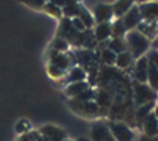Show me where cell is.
<instances>
[{"instance_id":"cell-37","label":"cell","mask_w":158,"mask_h":141,"mask_svg":"<svg viewBox=\"0 0 158 141\" xmlns=\"http://www.w3.org/2000/svg\"><path fill=\"white\" fill-rule=\"evenodd\" d=\"M153 114H154V116H156V118H157V120H158V104H156V107H154Z\"/></svg>"},{"instance_id":"cell-18","label":"cell","mask_w":158,"mask_h":141,"mask_svg":"<svg viewBox=\"0 0 158 141\" xmlns=\"http://www.w3.org/2000/svg\"><path fill=\"white\" fill-rule=\"evenodd\" d=\"M135 58L132 57V54L129 51H125V53H121V54L117 55V61H115V65L121 69H126L132 65Z\"/></svg>"},{"instance_id":"cell-24","label":"cell","mask_w":158,"mask_h":141,"mask_svg":"<svg viewBox=\"0 0 158 141\" xmlns=\"http://www.w3.org/2000/svg\"><path fill=\"white\" fill-rule=\"evenodd\" d=\"M101 60L104 64L107 65H115V61H117V54L114 51H111L110 49L101 51Z\"/></svg>"},{"instance_id":"cell-15","label":"cell","mask_w":158,"mask_h":141,"mask_svg":"<svg viewBox=\"0 0 158 141\" xmlns=\"http://www.w3.org/2000/svg\"><path fill=\"white\" fill-rule=\"evenodd\" d=\"M50 65H53V66H56V68L67 72V68L69 66V60H68L67 55L63 54V53H56L54 51V55L52 57V62H50Z\"/></svg>"},{"instance_id":"cell-2","label":"cell","mask_w":158,"mask_h":141,"mask_svg":"<svg viewBox=\"0 0 158 141\" xmlns=\"http://www.w3.org/2000/svg\"><path fill=\"white\" fill-rule=\"evenodd\" d=\"M133 90H135V103H136L137 107L151 104L157 100V93L146 83L136 82L133 86Z\"/></svg>"},{"instance_id":"cell-23","label":"cell","mask_w":158,"mask_h":141,"mask_svg":"<svg viewBox=\"0 0 158 141\" xmlns=\"http://www.w3.org/2000/svg\"><path fill=\"white\" fill-rule=\"evenodd\" d=\"M79 19H81L82 22L85 24V26H86V29H89V28L93 26V24H94V18H93V15L90 14V11H87L85 7H82L81 10V14H79L78 17Z\"/></svg>"},{"instance_id":"cell-26","label":"cell","mask_w":158,"mask_h":141,"mask_svg":"<svg viewBox=\"0 0 158 141\" xmlns=\"http://www.w3.org/2000/svg\"><path fill=\"white\" fill-rule=\"evenodd\" d=\"M15 131L18 134H27V133H29L31 131V123H29V120H27V119H21V120H18L17 122V125H15Z\"/></svg>"},{"instance_id":"cell-12","label":"cell","mask_w":158,"mask_h":141,"mask_svg":"<svg viewBox=\"0 0 158 141\" xmlns=\"http://www.w3.org/2000/svg\"><path fill=\"white\" fill-rule=\"evenodd\" d=\"M143 130H144V136L148 137H157L158 136V120L151 112L143 122Z\"/></svg>"},{"instance_id":"cell-5","label":"cell","mask_w":158,"mask_h":141,"mask_svg":"<svg viewBox=\"0 0 158 141\" xmlns=\"http://www.w3.org/2000/svg\"><path fill=\"white\" fill-rule=\"evenodd\" d=\"M139 11L143 21L147 22H158V2L142 3L139 6Z\"/></svg>"},{"instance_id":"cell-38","label":"cell","mask_w":158,"mask_h":141,"mask_svg":"<svg viewBox=\"0 0 158 141\" xmlns=\"http://www.w3.org/2000/svg\"><path fill=\"white\" fill-rule=\"evenodd\" d=\"M77 141H92L90 139H87V137H79V139Z\"/></svg>"},{"instance_id":"cell-16","label":"cell","mask_w":158,"mask_h":141,"mask_svg":"<svg viewBox=\"0 0 158 141\" xmlns=\"http://www.w3.org/2000/svg\"><path fill=\"white\" fill-rule=\"evenodd\" d=\"M154 107H156L154 103L146 104V105H142V107H137V111H136V114H135V119H136V122L139 123V125H143L144 119L151 114V111L154 109Z\"/></svg>"},{"instance_id":"cell-34","label":"cell","mask_w":158,"mask_h":141,"mask_svg":"<svg viewBox=\"0 0 158 141\" xmlns=\"http://www.w3.org/2000/svg\"><path fill=\"white\" fill-rule=\"evenodd\" d=\"M29 6H33V7H38V8H42L44 7V3L43 2H28Z\"/></svg>"},{"instance_id":"cell-1","label":"cell","mask_w":158,"mask_h":141,"mask_svg":"<svg viewBox=\"0 0 158 141\" xmlns=\"http://www.w3.org/2000/svg\"><path fill=\"white\" fill-rule=\"evenodd\" d=\"M125 42H126V46H128V51L136 60H139L140 57H144V54L151 47V42L147 38H144L137 29L126 32Z\"/></svg>"},{"instance_id":"cell-19","label":"cell","mask_w":158,"mask_h":141,"mask_svg":"<svg viewBox=\"0 0 158 141\" xmlns=\"http://www.w3.org/2000/svg\"><path fill=\"white\" fill-rule=\"evenodd\" d=\"M108 49L111 50V51H114L117 55L121 54V53L128 51V46H126L125 38H122V39H110Z\"/></svg>"},{"instance_id":"cell-28","label":"cell","mask_w":158,"mask_h":141,"mask_svg":"<svg viewBox=\"0 0 158 141\" xmlns=\"http://www.w3.org/2000/svg\"><path fill=\"white\" fill-rule=\"evenodd\" d=\"M96 98H97V105L100 107V105H107V107H110L111 105V94L110 93H107V91H100L97 95H96Z\"/></svg>"},{"instance_id":"cell-3","label":"cell","mask_w":158,"mask_h":141,"mask_svg":"<svg viewBox=\"0 0 158 141\" xmlns=\"http://www.w3.org/2000/svg\"><path fill=\"white\" fill-rule=\"evenodd\" d=\"M108 129L115 141H133L135 133L126 123L123 122H110Z\"/></svg>"},{"instance_id":"cell-20","label":"cell","mask_w":158,"mask_h":141,"mask_svg":"<svg viewBox=\"0 0 158 141\" xmlns=\"http://www.w3.org/2000/svg\"><path fill=\"white\" fill-rule=\"evenodd\" d=\"M85 79H86V72H85V69L81 68V66H75V68H72L71 72H69V75H68L69 84L78 83V82H85Z\"/></svg>"},{"instance_id":"cell-14","label":"cell","mask_w":158,"mask_h":141,"mask_svg":"<svg viewBox=\"0 0 158 141\" xmlns=\"http://www.w3.org/2000/svg\"><path fill=\"white\" fill-rule=\"evenodd\" d=\"M133 7V2H126V0H121L112 4V10H114V17H117L118 19H121L131 8Z\"/></svg>"},{"instance_id":"cell-32","label":"cell","mask_w":158,"mask_h":141,"mask_svg":"<svg viewBox=\"0 0 158 141\" xmlns=\"http://www.w3.org/2000/svg\"><path fill=\"white\" fill-rule=\"evenodd\" d=\"M71 22H72V26H74L75 29L78 30V32H85V30H86V26H85V24L79 18H72Z\"/></svg>"},{"instance_id":"cell-30","label":"cell","mask_w":158,"mask_h":141,"mask_svg":"<svg viewBox=\"0 0 158 141\" xmlns=\"http://www.w3.org/2000/svg\"><path fill=\"white\" fill-rule=\"evenodd\" d=\"M39 137H40V134L38 131H29L27 134H22L18 141H38Z\"/></svg>"},{"instance_id":"cell-9","label":"cell","mask_w":158,"mask_h":141,"mask_svg":"<svg viewBox=\"0 0 158 141\" xmlns=\"http://www.w3.org/2000/svg\"><path fill=\"white\" fill-rule=\"evenodd\" d=\"M39 134L43 136L44 139H47L49 141H64L67 137L65 131L63 129L57 127V126H53V125H47L44 127H42Z\"/></svg>"},{"instance_id":"cell-33","label":"cell","mask_w":158,"mask_h":141,"mask_svg":"<svg viewBox=\"0 0 158 141\" xmlns=\"http://www.w3.org/2000/svg\"><path fill=\"white\" fill-rule=\"evenodd\" d=\"M49 73L53 76V78H61V76L65 75V72H64V70L56 68V66H53V65L49 66Z\"/></svg>"},{"instance_id":"cell-29","label":"cell","mask_w":158,"mask_h":141,"mask_svg":"<svg viewBox=\"0 0 158 141\" xmlns=\"http://www.w3.org/2000/svg\"><path fill=\"white\" fill-rule=\"evenodd\" d=\"M44 7H46V10L49 11L50 14H53L54 17H61L63 15V10H61L58 6H56L53 2L47 3V4H44Z\"/></svg>"},{"instance_id":"cell-39","label":"cell","mask_w":158,"mask_h":141,"mask_svg":"<svg viewBox=\"0 0 158 141\" xmlns=\"http://www.w3.org/2000/svg\"><path fill=\"white\" fill-rule=\"evenodd\" d=\"M38 141H49V140H47V139H44L43 136H40V137H39V139H38Z\"/></svg>"},{"instance_id":"cell-25","label":"cell","mask_w":158,"mask_h":141,"mask_svg":"<svg viewBox=\"0 0 158 141\" xmlns=\"http://www.w3.org/2000/svg\"><path fill=\"white\" fill-rule=\"evenodd\" d=\"M52 47L56 53L67 51V49H68V42L64 40L63 38H56L54 42H53V44H52Z\"/></svg>"},{"instance_id":"cell-31","label":"cell","mask_w":158,"mask_h":141,"mask_svg":"<svg viewBox=\"0 0 158 141\" xmlns=\"http://www.w3.org/2000/svg\"><path fill=\"white\" fill-rule=\"evenodd\" d=\"M147 60L158 69V51H157V50H150V51H148Z\"/></svg>"},{"instance_id":"cell-21","label":"cell","mask_w":158,"mask_h":141,"mask_svg":"<svg viewBox=\"0 0 158 141\" xmlns=\"http://www.w3.org/2000/svg\"><path fill=\"white\" fill-rule=\"evenodd\" d=\"M150 62V61H148ZM147 82H148V86L154 90V91H158V69L153 64H148V78H147Z\"/></svg>"},{"instance_id":"cell-27","label":"cell","mask_w":158,"mask_h":141,"mask_svg":"<svg viewBox=\"0 0 158 141\" xmlns=\"http://www.w3.org/2000/svg\"><path fill=\"white\" fill-rule=\"evenodd\" d=\"M93 57H94V55H93L90 51H86V50L78 51V61H79V64H82V65H90L93 61Z\"/></svg>"},{"instance_id":"cell-35","label":"cell","mask_w":158,"mask_h":141,"mask_svg":"<svg viewBox=\"0 0 158 141\" xmlns=\"http://www.w3.org/2000/svg\"><path fill=\"white\" fill-rule=\"evenodd\" d=\"M139 141H158V136L157 137H148V136H142L139 139Z\"/></svg>"},{"instance_id":"cell-40","label":"cell","mask_w":158,"mask_h":141,"mask_svg":"<svg viewBox=\"0 0 158 141\" xmlns=\"http://www.w3.org/2000/svg\"><path fill=\"white\" fill-rule=\"evenodd\" d=\"M64 141H71V140H67V139H65V140H64Z\"/></svg>"},{"instance_id":"cell-4","label":"cell","mask_w":158,"mask_h":141,"mask_svg":"<svg viewBox=\"0 0 158 141\" xmlns=\"http://www.w3.org/2000/svg\"><path fill=\"white\" fill-rule=\"evenodd\" d=\"M121 21H122L123 26H125L126 32H129V30H135L137 29V26L140 25V22L143 21L142 15H140V11H139V6H135L131 8V10L128 11V13L125 14V15L121 18Z\"/></svg>"},{"instance_id":"cell-17","label":"cell","mask_w":158,"mask_h":141,"mask_svg":"<svg viewBox=\"0 0 158 141\" xmlns=\"http://www.w3.org/2000/svg\"><path fill=\"white\" fill-rule=\"evenodd\" d=\"M83 6L79 4L77 2H68L67 6L63 8V14L68 18H78L79 14H81V10Z\"/></svg>"},{"instance_id":"cell-6","label":"cell","mask_w":158,"mask_h":141,"mask_svg":"<svg viewBox=\"0 0 158 141\" xmlns=\"http://www.w3.org/2000/svg\"><path fill=\"white\" fill-rule=\"evenodd\" d=\"M114 17V10L112 4H106V3H98L94 7V21L97 24L103 22H110V19Z\"/></svg>"},{"instance_id":"cell-11","label":"cell","mask_w":158,"mask_h":141,"mask_svg":"<svg viewBox=\"0 0 158 141\" xmlns=\"http://www.w3.org/2000/svg\"><path fill=\"white\" fill-rule=\"evenodd\" d=\"M112 36V24L110 22H103V24H97L94 29V39L97 43L104 40H110Z\"/></svg>"},{"instance_id":"cell-13","label":"cell","mask_w":158,"mask_h":141,"mask_svg":"<svg viewBox=\"0 0 158 141\" xmlns=\"http://www.w3.org/2000/svg\"><path fill=\"white\" fill-rule=\"evenodd\" d=\"M86 90H89V83L87 82H78V83H71L68 87H67L65 93L67 95L72 98H77L82 93H85Z\"/></svg>"},{"instance_id":"cell-10","label":"cell","mask_w":158,"mask_h":141,"mask_svg":"<svg viewBox=\"0 0 158 141\" xmlns=\"http://www.w3.org/2000/svg\"><path fill=\"white\" fill-rule=\"evenodd\" d=\"M137 30L142 33L144 38H147L148 40H154L158 35V22H147L142 21L140 25L137 26Z\"/></svg>"},{"instance_id":"cell-8","label":"cell","mask_w":158,"mask_h":141,"mask_svg":"<svg viewBox=\"0 0 158 141\" xmlns=\"http://www.w3.org/2000/svg\"><path fill=\"white\" fill-rule=\"evenodd\" d=\"M148 60L147 57H140L139 60L136 61L133 68V76L136 79V82L139 83H146L148 78Z\"/></svg>"},{"instance_id":"cell-22","label":"cell","mask_w":158,"mask_h":141,"mask_svg":"<svg viewBox=\"0 0 158 141\" xmlns=\"http://www.w3.org/2000/svg\"><path fill=\"white\" fill-rule=\"evenodd\" d=\"M126 35V29L123 26L122 21L117 19V21L112 24V39H122Z\"/></svg>"},{"instance_id":"cell-36","label":"cell","mask_w":158,"mask_h":141,"mask_svg":"<svg viewBox=\"0 0 158 141\" xmlns=\"http://www.w3.org/2000/svg\"><path fill=\"white\" fill-rule=\"evenodd\" d=\"M151 47H153V50H157L158 51V35H157V38L151 42Z\"/></svg>"},{"instance_id":"cell-7","label":"cell","mask_w":158,"mask_h":141,"mask_svg":"<svg viewBox=\"0 0 158 141\" xmlns=\"http://www.w3.org/2000/svg\"><path fill=\"white\" fill-rule=\"evenodd\" d=\"M92 141H115L108 126L104 123H94L92 127Z\"/></svg>"}]
</instances>
